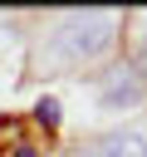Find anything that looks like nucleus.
Wrapping results in <instances>:
<instances>
[{
    "label": "nucleus",
    "instance_id": "f257e3e1",
    "mask_svg": "<svg viewBox=\"0 0 147 157\" xmlns=\"http://www.w3.org/2000/svg\"><path fill=\"white\" fill-rule=\"evenodd\" d=\"M113 44V15L108 10H88V15H69L64 29L54 34V59H93Z\"/></svg>",
    "mask_w": 147,
    "mask_h": 157
},
{
    "label": "nucleus",
    "instance_id": "f03ea898",
    "mask_svg": "<svg viewBox=\"0 0 147 157\" xmlns=\"http://www.w3.org/2000/svg\"><path fill=\"white\" fill-rule=\"evenodd\" d=\"M98 157H142V137L137 132H113V137H103Z\"/></svg>",
    "mask_w": 147,
    "mask_h": 157
},
{
    "label": "nucleus",
    "instance_id": "7ed1b4c3",
    "mask_svg": "<svg viewBox=\"0 0 147 157\" xmlns=\"http://www.w3.org/2000/svg\"><path fill=\"white\" fill-rule=\"evenodd\" d=\"M34 123L59 128V98H39V103H34Z\"/></svg>",
    "mask_w": 147,
    "mask_h": 157
},
{
    "label": "nucleus",
    "instance_id": "20e7f679",
    "mask_svg": "<svg viewBox=\"0 0 147 157\" xmlns=\"http://www.w3.org/2000/svg\"><path fill=\"white\" fill-rule=\"evenodd\" d=\"M15 157H34V147H15Z\"/></svg>",
    "mask_w": 147,
    "mask_h": 157
},
{
    "label": "nucleus",
    "instance_id": "39448f33",
    "mask_svg": "<svg viewBox=\"0 0 147 157\" xmlns=\"http://www.w3.org/2000/svg\"><path fill=\"white\" fill-rule=\"evenodd\" d=\"M69 157H93V152H69Z\"/></svg>",
    "mask_w": 147,
    "mask_h": 157
}]
</instances>
